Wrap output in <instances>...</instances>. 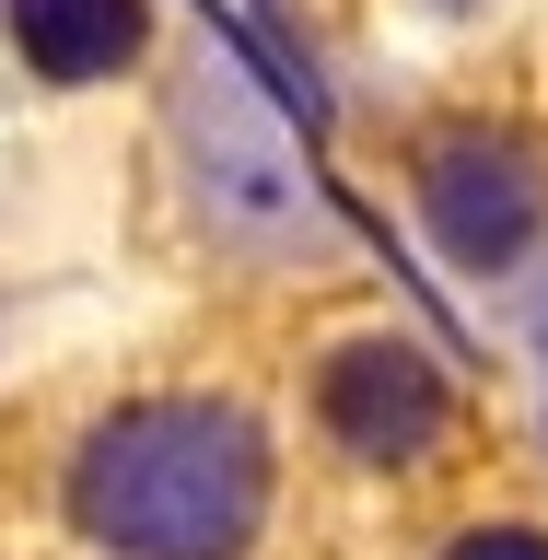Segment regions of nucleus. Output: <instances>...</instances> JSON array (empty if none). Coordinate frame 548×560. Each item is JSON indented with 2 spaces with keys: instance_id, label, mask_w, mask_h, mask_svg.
<instances>
[{
  "instance_id": "1",
  "label": "nucleus",
  "mask_w": 548,
  "mask_h": 560,
  "mask_svg": "<svg viewBox=\"0 0 548 560\" xmlns=\"http://www.w3.org/2000/svg\"><path fill=\"white\" fill-rule=\"evenodd\" d=\"M70 525L117 560H245L269 525V432L222 397L105 409L70 455Z\"/></svg>"
},
{
  "instance_id": "2",
  "label": "nucleus",
  "mask_w": 548,
  "mask_h": 560,
  "mask_svg": "<svg viewBox=\"0 0 548 560\" xmlns=\"http://www.w3.org/2000/svg\"><path fill=\"white\" fill-rule=\"evenodd\" d=\"M175 152H187V199H199L210 245H234L257 269H292V257H327V245H339V222L315 199L292 129L245 94V70H222V59L187 70V94H175Z\"/></svg>"
},
{
  "instance_id": "3",
  "label": "nucleus",
  "mask_w": 548,
  "mask_h": 560,
  "mask_svg": "<svg viewBox=\"0 0 548 560\" xmlns=\"http://www.w3.org/2000/svg\"><path fill=\"white\" fill-rule=\"evenodd\" d=\"M420 222H432V245H444L455 269L490 280V269H514L525 245H537L548 164L514 129H444L432 152H420Z\"/></svg>"
},
{
  "instance_id": "4",
  "label": "nucleus",
  "mask_w": 548,
  "mask_h": 560,
  "mask_svg": "<svg viewBox=\"0 0 548 560\" xmlns=\"http://www.w3.org/2000/svg\"><path fill=\"white\" fill-rule=\"evenodd\" d=\"M315 420L362 467H420V455L444 444V420H455V385H444V362L420 339H350L315 374Z\"/></svg>"
},
{
  "instance_id": "5",
  "label": "nucleus",
  "mask_w": 548,
  "mask_h": 560,
  "mask_svg": "<svg viewBox=\"0 0 548 560\" xmlns=\"http://www.w3.org/2000/svg\"><path fill=\"white\" fill-rule=\"evenodd\" d=\"M12 35L47 82H105L117 59H140L152 0H12Z\"/></svg>"
},
{
  "instance_id": "6",
  "label": "nucleus",
  "mask_w": 548,
  "mask_h": 560,
  "mask_svg": "<svg viewBox=\"0 0 548 560\" xmlns=\"http://www.w3.org/2000/svg\"><path fill=\"white\" fill-rule=\"evenodd\" d=\"M444 560H548V537H537V525H467Z\"/></svg>"
},
{
  "instance_id": "7",
  "label": "nucleus",
  "mask_w": 548,
  "mask_h": 560,
  "mask_svg": "<svg viewBox=\"0 0 548 560\" xmlns=\"http://www.w3.org/2000/svg\"><path fill=\"white\" fill-rule=\"evenodd\" d=\"M444 12H479V0H444Z\"/></svg>"
}]
</instances>
